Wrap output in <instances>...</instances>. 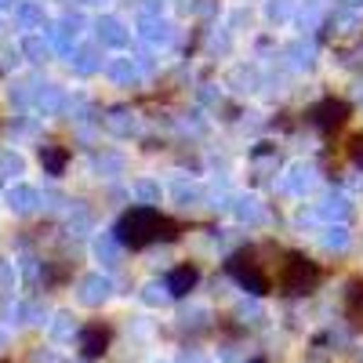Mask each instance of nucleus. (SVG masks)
Segmentation results:
<instances>
[{"mask_svg": "<svg viewBox=\"0 0 363 363\" xmlns=\"http://www.w3.org/2000/svg\"><path fill=\"white\" fill-rule=\"evenodd\" d=\"M280 291L284 294H309L316 284H320V265L301 258V255H291L284 265H280V277H277Z\"/></svg>", "mask_w": 363, "mask_h": 363, "instance_id": "obj_2", "label": "nucleus"}, {"mask_svg": "<svg viewBox=\"0 0 363 363\" xmlns=\"http://www.w3.org/2000/svg\"><path fill=\"white\" fill-rule=\"evenodd\" d=\"M40 164H44L51 174H62V167H66V149H58V145H44V149H40Z\"/></svg>", "mask_w": 363, "mask_h": 363, "instance_id": "obj_7", "label": "nucleus"}, {"mask_svg": "<svg viewBox=\"0 0 363 363\" xmlns=\"http://www.w3.org/2000/svg\"><path fill=\"white\" fill-rule=\"evenodd\" d=\"M345 116H349V106H345V102H323V106L316 109V124H320L323 131H330V128H342Z\"/></svg>", "mask_w": 363, "mask_h": 363, "instance_id": "obj_5", "label": "nucleus"}, {"mask_svg": "<svg viewBox=\"0 0 363 363\" xmlns=\"http://www.w3.org/2000/svg\"><path fill=\"white\" fill-rule=\"evenodd\" d=\"M229 269H233V277L244 284L247 291H255V294H269L272 280H269V272L255 262V255H236V258L229 262Z\"/></svg>", "mask_w": 363, "mask_h": 363, "instance_id": "obj_3", "label": "nucleus"}, {"mask_svg": "<svg viewBox=\"0 0 363 363\" xmlns=\"http://www.w3.org/2000/svg\"><path fill=\"white\" fill-rule=\"evenodd\" d=\"M349 316H363V280H352L349 287Z\"/></svg>", "mask_w": 363, "mask_h": 363, "instance_id": "obj_8", "label": "nucleus"}, {"mask_svg": "<svg viewBox=\"0 0 363 363\" xmlns=\"http://www.w3.org/2000/svg\"><path fill=\"white\" fill-rule=\"evenodd\" d=\"M196 280H200V272H196L193 265H182V269H174V272H171L167 287H171V294H186V291H193V287H196Z\"/></svg>", "mask_w": 363, "mask_h": 363, "instance_id": "obj_6", "label": "nucleus"}, {"mask_svg": "<svg viewBox=\"0 0 363 363\" xmlns=\"http://www.w3.org/2000/svg\"><path fill=\"white\" fill-rule=\"evenodd\" d=\"M109 342H113V330H109L106 323H87V327L80 330V349H84V356H102V352L109 349Z\"/></svg>", "mask_w": 363, "mask_h": 363, "instance_id": "obj_4", "label": "nucleus"}, {"mask_svg": "<svg viewBox=\"0 0 363 363\" xmlns=\"http://www.w3.org/2000/svg\"><path fill=\"white\" fill-rule=\"evenodd\" d=\"M178 225L171 218H164L160 211H149V207H135L120 218V240L131 247H149L157 240H174Z\"/></svg>", "mask_w": 363, "mask_h": 363, "instance_id": "obj_1", "label": "nucleus"}]
</instances>
